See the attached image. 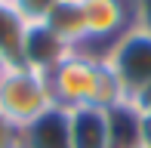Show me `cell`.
<instances>
[{"label": "cell", "mask_w": 151, "mask_h": 148, "mask_svg": "<svg viewBox=\"0 0 151 148\" xmlns=\"http://www.w3.org/2000/svg\"><path fill=\"white\" fill-rule=\"evenodd\" d=\"M142 148H151V114H139V139Z\"/></svg>", "instance_id": "5bb4252c"}, {"label": "cell", "mask_w": 151, "mask_h": 148, "mask_svg": "<svg viewBox=\"0 0 151 148\" xmlns=\"http://www.w3.org/2000/svg\"><path fill=\"white\" fill-rule=\"evenodd\" d=\"M3 68H6V59H3V56H0V71H3Z\"/></svg>", "instance_id": "9a60e30c"}, {"label": "cell", "mask_w": 151, "mask_h": 148, "mask_svg": "<svg viewBox=\"0 0 151 148\" xmlns=\"http://www.w3.org/2000/svg\"><path fill=\"white\" fill-rule=\"evenodd\" d=\"M46 28L56 34L62 43H68L71 50H86L90 34H86V16L80 0H59L52 6V12L46 16Z\"/></svg>", "instance_id": "52a82bcc"}, {"label": "cell", "mask_w": 151, "mask_h": 148, "mask_svg": "<svg viewBox=\"0 0 151 148\" xmlns=\"http://www.w3.org/2000/svg\"><path fill=\"white\" fill-rule=\"evenodd\" d=\"M129 148H142V145H139V142H136V145H129Z\"/></svg>", "instance_id": "2e32d148"}, {"label": "cell", "mask_w": 151, "mask_h": 148, "mask_svg": "<svg viewBox=\"0 0 151 148\" xmlns=\"http://www.w3.org/2000/svg\"><path fill=\"white\" fill-rule=\"evenodd\" d=\"M86 16V50L105 56V50L136 28V0H80Z\"/></svg>", "instance_id": "277c9868"}, {"label": "cell", "mask_w": 151, "mask_h": 148, "mask_svg": "<svg viewBox=\"0 0 151 148\" xmlns=\"http://www.w3.org/2000/svg\"><path fill=\"white\" fill-rule=\"evenodd\" d=\"M68 52H71V46L62 43L43 22L25 28V37H22V65H28V68L40 71V74H50Z\"/></svg>", "instance_id": "5b68a950"}, {"label": "cell", "mask_w": 151, "mask_h": 148, "mask_svg": "<svg viewBox=\"0 0 151 148\" xmlns=\"http://www.w3.org/2000/svg\"><path fill=\"white\" fill-rule=\"evenodd\" d=\"M19 145H22V130L0 114V148H19Z\"/></svg>", "instance_id": "8fae6325"}, {"label": "cell", "mask_w": 151, "mask_h": 148, "mask_svg": "<svg viewBox=\"0 0 151 148\" xmlns=\"http://www.w3.org/2000/svg\"><path fill=\"white\" fill-rule=\"evenodd\" d=\"M46 77H50L52 102L62 111L90 108V105L108 111L127 102V93L114 71L108 68L105 56L93 50H71Z\"/></svg>", "instance_id": "6da1fadb"}, {"label": "cell", "mask_w": 151, "mask_h": 148, "mask_svg": "<svg viewBox=\"0 0 151 148\" xmlns=\"http://www.w3.org/2000/svg\"><path fill=\"white\" fill-rule=\"evenodd\" d=\"M136 25L151 31V0H136Z\"/></svg>", "instance_id": "4fadbf2b"}, {"label": "cell", "mask_w": 151, "mask_h": 148, "mask_svg": "<svg viewBox=\"0 0 151 148\" xmlns=\"http://www.w3.org/2000/svg\"><path fill=\"white\" fill-rule=\"evenodd\" d=\"M25 22L12 3L0 0V56L6 59V65H22V37H25Z\"/></svg>", "instance_id": "9c48e42d"}, {"label": "cell", "mask_w": 151, "mask_h": 148, "mask_svg": "<svg viewBox=\"0 0 151 148\" xmlns=\"http://www.w3.org/2000/svg\"><path fill=\"white\" fill-rule=\"evenodd\" d=\"M105 62L120 80L127 99L151 86V31L139 28V25L129 28L120 40H114L105 50Z\"/></svg>", "instance_id": "3957f363"}, {"label": "cell", "mask_w": 151, "mask_h": 148, "mask_svg": "<svg viewBox=\"0 0 151 148\" xmlns=\"http://www.w3.org/2000/svg\"><path fill=\"white\" fill-rule=\"evenodd\" d=\"M127 105H129L136 114H151V86H145V90H139V93H133V96L127 99Z\"/></svg>", "instance_id": "7c38bea8"}, {"label": "cell", "mask_w": 151, "mask_h": 148, "mask_svg": "<svg viewBox=\"0 0 151 148\" xmlns=\"http://www.w3.org/2000/svg\"><path fill=\"white\" fill-rule=\"evenodd\" d=\"M56 108L50 77L28 65H6L0 71V114L25 130L37 117Z\"/></svg>", "instance_id": "7a4b0ae2"}, {"label": "cell", "mask_w": 151, "mask_h": 148, "mask_svg": "<svg viewBox=\"0 0 151 148\" xmlns=\"http://www.w3.org/2000/svg\"><path fill=\"white\" fill-rule=\"evenodd\" d=\"M19 148H71L68 136V111L52 108L43 117H37L22 130V145Z\"/></svg>", "instance_id": "ba28073f"}, {"label": "cell", "mask_w": 151, "mask_h": 148, "mask_svg": "<svg viewBox=\"0 0 151 148\" xmlns=\"http://www.w3.org/2000/svg\"><path fill=\"white\" fill-rule=\"evenodd\" d=\"M68 136L71 148H114L111 117L105 108H74L68 111Z\"/></svg>", "instance_id": "8992f818"}, {"label": "cell", "mask_w": 151, "mask_h": 148, "mask_svg": "<svg viewBox=\"0 0 151 148\" xmlns=\"http://www.w3.org/2000/svg\"><path fill=\"white\" fill-rule=\"evenodd\" d=\"M6 3H12V9L28 25H37V22H46V16L52 12V6L59 0H6Z\"/></svg>", "instance_id": "30bf717a"}]
</instances>
